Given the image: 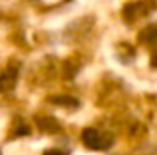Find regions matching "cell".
I'll return each mask as SVG.
<instances>
[{
    "instance_id": "cell-1",
    "label": "cell",
    "mask_w": 157,
    "mask_h": 155,
    "mask_svg": "<svg viewBox=\"0 0 157 155\" xmlns=\"http://www.w3.org/2000/svg\"><path fill=\"white\" fill-rule=\"evenodd\" d=\"M82 141H84V145L90 147V149H105L107 145L111 143L104 133H100L98 129H92V127L82 131Z\"/></svg>"
},
{
    "instance_id": "cell-2",
    "label": "cell",
    "mask_w": 157,
    "mask_h": 155,
    "mask_svg": "<svg viewBox=\"0 0 157 155\" xmlns=\"http://www.w3.org/2000/svg\"><path fill=\"white\" fill-rule=\"evenodd\" d=\"M38 125L44 131H58V129H60V125H58V121L54 119V117H40Z\"/></svg>"
},
{
    "instance_id": "cell-3",
    "label": "cell",
    "mask_w": 157,
    "mask_h": 155,
    "mask_svg": "<svg viewBox=\"0 0 157 155\" xmlns=\"http://www.w3.org/2000/svg\"><path fill=\"white\" fill-rule=\"evenodd\" d=\"M139 38H141L143 42H157V28L155 26L145 28V30L139 34Z\"/></svg>"
},
{
    "instance_id": "cell-4",
    "label": "cell",
    "mask_w": 157,
    "mask_h": 155,
    "mask_svg": "<svg viewBox=\"0 0 157 155\" xmlns=\"http://www.w3.org/2000/svg\"><path fill=\"white\" fill-rule=\"evenodd\" d=\"M14 84V74H4L0 76V89H8Z\"/></svg>"
},
{
    "instance_id": "cell-5",
    "label": "cell",
    "mask_w": 157,
    "mask_h": 155,
    "mask_svg": "<svg viewBox=\"0 0 157 155\" xmlns=\"http://www.w3.org/2000/svg\"><path fill=\"white\" fill-rule=\"evenodd\" d=\"M52 101H58V105H78V100H74V97H66V96H62V97H52Z\"/></svg>"
},
{
    "instance_id": "cell-6",
    "label": "cell",
    "mask_w": 157,
    "mask_h": 155,
    "mask_svg": "<svg viewBox=\"0 0 157 155\" xmlns=\"http://www.w3.org/2000/svg\"><path fill=\"white\" fill-rule=\"evenodd\" d=\"M44 155H68L66 151H58V149H50V151H46Z\"/></svg>"
}]
</instances>
